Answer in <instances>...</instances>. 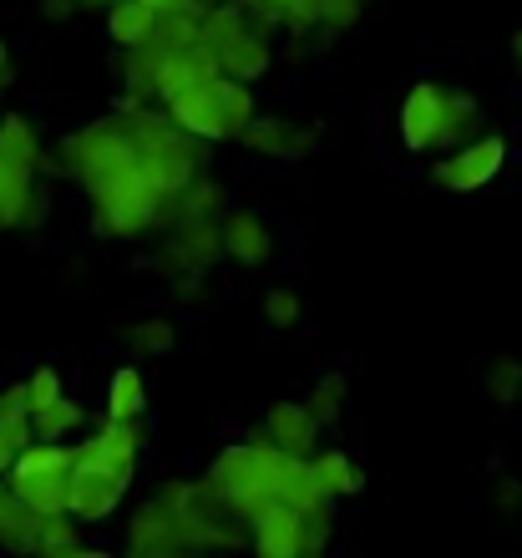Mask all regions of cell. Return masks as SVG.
Listing matches in <instances>:
<instances>
[{"instance_id": "6da1fadb", "label": "cell", "mask_w": 522, "mask_h": 558, "mask_svg": "<svg viewBox=\"0 0 522 558\" xmlns=\"http://www.w3.org/2000/svg\"><path fill=\"white\" fill-rule=\"evenodd\" d=\"M208 483H214L218 493L239 508V518H244L248 529H254V523H264L269 513H279V508L330 513V493L315 483L309 457L279 452L264 432L248 441V447H229V452H218L214 472H208Z\"/></svg>"}, {"instance_id": "7a4b0ae2", "label": "cell", "mask_w": 522, "mask_h": 558, "mask_svg": "<svg viewBox=\"0 0 522 558\" xmlns=\"http://www.w3.org/2000/svg\"><path fill=\"white\" fill-rule=\"evenodd\" d=\"M11 498H21L31 513H66V487H72V447L66 441L31 437L21 457L5 472Z\"/></svg>"}, {"instance_id": "3957f363", "label": "cell", "mask_w": 522, "mask_h": 558, "mask_svg": "<svg viewBox=\"0 0 522 558\" xmlns=\"http://www.w3.org/2000/svg\"><path fill=\"white\" fill-rule=\"evenodd\" d=\"M132 472L117 468L102 452V441L92 437L82 447H72V487H66V513L76 523H107L117 513V502L128 498Z\"/></svg>"}, {"instance_id": "277c9868", "label": "cell", "mask_w": 522, "mask_h": 558, "mask_svg": "<svg viewBox=\"0 0 522 558\" xmlns=\"http://www.w3.org/2000/svg\"><path fill=\"white\" fill-rule=\"evenodd\" d=\"M502 162H508V143L497 133L493 137H466L462 147H451V158L436 162L432 178L451 193H477L502 173Z\"/></svg>"}, {"instance_id": "5b68a950", "label": "cell", "mask_w": 522, "mask_h": 558, "mask_svg": "<svg viewBox=\"0 0 522 558\" xmlns=\"http://www.w3.org/2000/svg\"><path fill=\"white\" fill-rule=\"evenodd\" d=\"M128 544H132V554L168 558V554H189L193 538L183 529V513L173 508V498L158 493L147 508H137V518H132V529H128Z\"/></svg>"}, {"instance_id": "8992f818", "label": "cell", "mask_w": 522, "mask_h": 558, "mask_svg": "<svg viewBox=\"0 0 522 558\" xmlns=\"http://www.w3.org/2000/svg\"><path fill=\"white\" fill-rule=\"evenodd\" d=\"M441 128H447V87L416 82L401 97V143L411 153H432V147H441Z\"/></svg>"}, {"instance_id": "52a82bcc", "label": "cell", "mask_w": 522, "mask_h": 558, "mask_svg": "<svg viewBox=\"0 0 522 558\" xmlns=\"http://www.w3.org/2000/svg\"><path fill=\"white\" fill-rule=\"evenodd\" d=\"M168 118L193 133L198 143H218V137H233V128L223 122V107H218V76L214 82H198V87L178 92L173 102H168Z\"/></svg>"}, {"instance_id": "ba28073f", "label": "cell", "mask_w": 522, "mask_h": 558, "mask_svg": "<svg viewBox=\"0 0 522 558\" xmlns=\"http://www.w3.org/2000/svg\"><path fill=\"white\" fill-rule=\"evenodd\" d=\"M264 437L290 457H315L319 422H315V412H309L305 401H275L269 416H264Z\"/></svg>"}, {"instance_id": "9c48e42d", "label": "cell", "mask_w": 522, "mask_h": 558, "mask_svg": "<svg viewBox=\"0 0 522 558\" xmlns=\"http://www.w3.org/2000/svg\"><path fill=\"white\" fill-rule=\"evenodd\" d=\"M223 254H229L233 265H244V269H264L269 265V254H275V234H269V223H264L259 214H248V208L229 214V219H223Z\"/></svg>"}, {"instance_id": "30bf717a", "label": "cell", "mask_w": 522, "mask_h": 558, "mask_svg": "<svg viewBox=\"0 0 522 558\" xmlns=\"http://www.w3.org/2000/svg\"><path fill=\"white\" fill-rule=\"evenodd\" d=\"M239 137L259 158H305V147L315 143V133H300L290 118H248V128Z\"/></svg>"}, {"instance_id": "8fae6325", "label": "cell", "mask_w": 522, "mask_h": 558, "mask_svg": "<svg viewBox=\"0 0 522 558\" xmlns=\"http://www.w3.org/2000/svg\"><path fill=\"white\" fill-rule=\"evenodd\" d=\"M107 36L117 51L158 41V11L147 0H117V5H107Z\"/></svg>"}, {"instance_id": "7c38bea8", "label": "cell", "mask_w": 522, "mask_h": 558, "mask_svg": "<svg viewBox=\"0 0 522 558\" xmlns=\"http://www.w3.org/2000/svg\"><path fill=\"white\" fill-rule=\"evenodd\" d=\"M218 254H223V223L214 219H189V223H178V234H173V259L183 269H198L204 275L208 265H214Z\"/></svg>"}, {"instance_id": "4fadbf2b", "label": "cell", "mask_w": 522, "mask_h": 558, "mask_svg": "<svg viewBox=\"0 0 522 558\" xmlns=\"http://www.w3.org/2000/svg\"><path fill=\"white\" fill-rule=\"evenodd\" d=\"M218 61H223V72L229 76H239V82H259L264 72H269V36H239V41H229V46H218Z\"/></svg>"}, {"instance_id": "5bb4252c", "label": "cell", "mask_w": 522, "mask_h": 558, "mask_svg": "<svg viewBox=\"0 0 522 558\" xmlns=\"http://www.w3.org/2000/svg\"><path fill=\"white\" fill-rule=\"evenodd\" d=\"M31 173L36 168H21V162H5L0 158V229H15V223H26L31 214Z\"/></svg>"}, {"instance_id": "9a60e30c", "label": "cell", "mask_w": 522, "mask_h": 558, "mask_svg": "<svg viewBox=\"0 0 522 558\" xmlns=\"http://www.w3.org/2000/svg\"><path fill=\"white\" fill-rule=\"evenodd\" d=\"M309 472H315V483L330 493V498H350V493H361L365 472L350 462L345 452H315L309 457Z\"/></svg>"}, {"instance_id": "2e32d148", "label": "cell", "mask_w": 522, "mask_h": 558, "mask_svg": "<svg viewBox=\"0 0 522 558\" xmlns=\"http://www.w3.org/2000/svg\"><path fill=\"white\" fill-rule=\"evenodd\" d=\"M143 407H147L143 371L117 366L112 381H107V416H117V422H132V416H143Z\"/></svg>"}, {"instance_id": "e0dca14e", "label": "cell", "mask_w": 522, "mask_h": 558, "mask_svg": "<svg viewBox=\"0 0 522 558\" xmlns=\"http://www.w3.org/2000/svg\"><path fill=\"white\" fill-rule=\"evenodd\" d=\"M36 523H41V513H31L21 498H5L0 502V544L5 548H36Z\"/></svg>"}, {"instance_id": "ac0fdd59", "label": "cell", "mask_w": 522, "mask_h": 558, "mask_svg": "<svg viewBox=\"0 0 522 558\" xmlns=\"http://www.w3.org/2000/svg\"><path fill=\"white\" fill-rule=\"evenodd\" d=\"M0 158L21 162V168H41V143H36V133H31V122L0 118Z\"/></svg>"}, {"instance_id": "d6986e66", "label": "cell", "mask_w": 522, "mask_h": 558, "mask_svg": "<svg viewBox=\"0 0 522 558\" xmlns=\"http://www.w3.org/2000/svg\"><path fill=\"white\" fill-rule=\"evenodd\" d=\"M477 97L472 92H447V128H441V147H462L477 128Z\"/></svg>"}, {"instance_id": "ffe728a7", "label": "cell", "mask_w": 522, "mask_h": 558, "mask_svg": "<svg viewBox=\"0 0 522 558\" xmlns=\"http://www.w3.org/2000/svg\"><path fill=\"white\" fill-rule=\"evenodd\" d=\"M76 548H82V538H76V518L46 513L41 523H36V554L57 558V554H76Z\"/></svg>"}, {"instance_id": "44dd1931", "label": "cell", "mask_w": 522, "mask_h": 558, "mask_svg": "<svg viewBox=\"0 0 522 558\" xmlns=\"http://www.w3.org/2000/svg\"><path fill=\"white\" fill-rule=\"evenodd\" d=\"M218 198H223V189H218L214 178H193L189 189L178 193V204H173L178 223H189V219H214V214H218Z\"/></svg>"}, {"instance_id": "7402d4cb", "label": "cell", "mask_w": 522, "mask_h": 558, "mask_svg": "<svg viewBox=\"0 0 522 558\" xmlns=\"http://www.w3.org/2000/svg\"><path fill=\"white\" fill-rule=\"evenodd\" d=\"M31 426H36V437L61 441L66 432H76V426H82V407H76L72 397H57L51 407H41V412L31 416Z\"/></svg>"}, {"instance_id": "603a6c76", "label": "cell", "mask_w": 522, "mask_h": 558, "mask_svg": "<svg viewBox=\"0 0 522 558\" xmlns=\"http://www.w3.org/2000/svg\"><path fill=\"white\" fill-rule=\"evenodd\" d=\"M128 345L137 355H168L178 345V330H173V320H168V315H153V320L132 325V330H128Z\"/></svg>"}, {"instance_id": "cb8c5ba5", "label": "cell", "mask_w": 522, "mask_h": 558, "mask_svg": "<svg viewBox=\"0 0 522 558\" xmlns=\"http://www.w3.org/2000/svg\"><path fill=\"white\" fill-rule=\"evenodd\" d=\"M305 407L315 412L319 426H330L335 416H340V407H345V381H340V376H325V381H315V391H309Z\"/></svg>"}, {"instance_id": "d4e9b609", "label": "cell", "mask_w": 522, "mask_h": 558, "mask_svg": "<svg viewBox=\"0 0 522 558\" xmlns=\"http://www.w3.org/2000/svg\"><path fill=\"white\" fill-rule=\"evenodd\" d=\"M264 320L275 325V330H294V325H300V294L275 284V290L264 294Z\"/></svg>"}, {"instance_id": "484cf974", "label": "cell", "mask_w": 522, "mask_h": 558, "mask_svg": "<svg viewBox=\"0 0 522 558\" xmlns=\"http://www.w3.org/2000/svg\"><path fill=\"white\" fill-rule=\"evenodd\" d=\"M26 397H31V416L41 412V407H51V401L61 397V371L57 366H36L26 376Z\"/></svg>"}, {"instance_id": "4316f807", "label": "cell", "mask_w": 522, "mask_h": 558, "mask_svg": "<svg viewBox=\"0 0 522 558\" xmlns=\"http://www.w3.org/2000/svg\"><path fill=\"white\" fill-rule=\"evenodd\" d=\"M36 437V426H31V416L26 422H5L0 426V472H11V462L21 457V447Z\"/></svg>"}, {"instance_id": "83f0119b", "label": "cell", "mask_w": 522, "mask_h": 558, "mask_svg": "<svg viewBox=\"0 0 522 558\" xmlns=\"http://www.w3.org/2000/svg\"><path fill=\"white\" fill-rule=\"evenodd\" d=\"M26 416H31L26 381H21V386H5V391H0V426H5V422H26Z\"/></svg>"}, {"instance_id": "f1b7e54d", "label": "cell", "mask_w": 522, "mask_h": 558, "mask_svg": "<svg viewBox=\"0 0 522 558\" xmlns=\"http://www.w3.org/2000/svg\"><path fill=\"white\" fill-rule=\"evenodd\" d=\"M487 386H493L497 401H512V397H518V386H522V366H518V361H502V366L493 371V381H487Z\"/></svg>"}, {"instance_id": "f546056e", "label": "cell", "mask_w": 522, "mask_h": 558, "mask_svg": "<svg viewBox=\"0 0 522 558\" xmlns=\"http://www.w3.org/2000/svg\"><path fill=\"white\" fill-rule=\"evenodd\" d=\"M41 11L51 15V21H66V15L76 11V0H41Z\"/></svg>"}, {"instance_id": "4dcf8cb0", "label": "cell", "mask_w": 522, "mask_h": 558, "mask_svg": "<svg viewBox=\"0 0 522 558\" xmlns=\"http://www.w3.org/2000/svg\"><path fill=\"white\" fill-rule=\"evenodd\" d=\"M153 11H173V5H193V0H147Z\"/></svg>"}, {"instance_id": "1f68e13d", "label": "cell", "mask_w": 522, "mask_h": 558, "mask_svg": "<svg viewBox=\"0 0 522 558\" xmlns=\"http://www.w3.org/2000/svg\"><path fill=\"white\" fill-rule=\"evenodd\" d=\"M0 82H11V57H5V46H0Z\"/></svg>"}, {"instance_id": "d6a6232c", "label": "cell", "mask_w": 522, "mask_h": 558, "mask_svg": "<svg viewBox=\"0 0 522 558\" xmlns=\"http://www.w3.org/2000/svg\"><path fill=\"white\" fill-rule=\"evenodd\" d=\"M512 57H518V66H522V31L512 36Z\"/></svg>"}, {"instance_id": "836d02e7", "label": "cell", "mask_w": 522, "mask_h": 558, "mask_svg": "<svg viewBox=\"0 0 522 558\" xmlns=\"http://www.w3.org/2000/svg\"><path fill=\"white\" fill-rule=\"evenodd\" d=\"M11 498V483H5V472H0V502Z\"/></svg>"}, {"instance_id": "e575fe53", "label": "cell", "mask_w": 522, "mask_h": 558, "mask_svg": "<svg viewBox=\"0 0 522 558\" xmlns=\"http://www.w3.org/2000/svg\"><path fill=\"white\" fill-rule=\"evenodd\" d=\"M76 5H102L107 11V5H117V0H76Z\"/></svg>"}, {"instance_id": "d590c367", "label": "cell", "mask_w": 522, "mask_h": 558, "mask_svg": "<svg viewBox=\"0 0 522 558\" xmlns=\"http://www.w3.org/2000/svg\"><path fill=\"white\" fill-rule=\"evenodd\" d=\"M193 5H204V11H208V5H214V0H193Z\"/></svg>"}]
</instances>
